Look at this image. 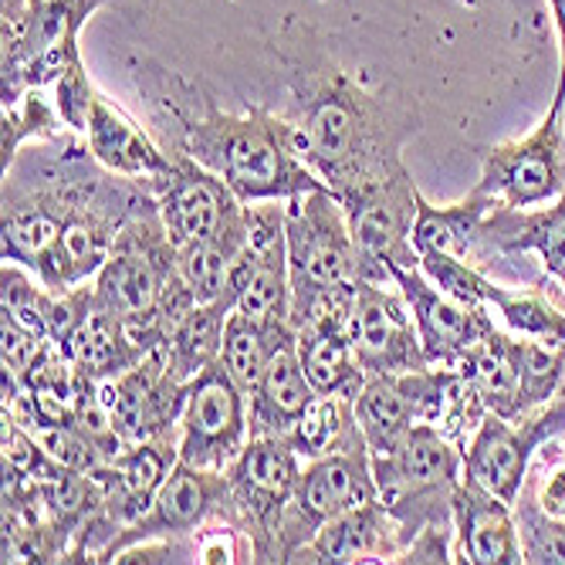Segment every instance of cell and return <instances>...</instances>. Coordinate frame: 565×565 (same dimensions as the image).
<instances>
[{
	"label": "cell",
	"mask_w": 565,
	"mask_h": 565,
	"mask_svg": "<svg viewBox=\"0 0 565 565\" xmlns=\"http://www.w3.org/2000/svg\"><path fill=\"white\" fill-rule=\"evenodd\" d=\"M349 217V231L376 265L417 268L420 254L414 247V221L420 207V190L414 173L399 170L380 183H370L339 200Z\"/></svg>",
	"instance_id": "15"
},
{
	"label": "cell",
	"mask_w": 565,
	"mask_h": 565,
	"mask_svg": "<svg viewBox=\"0 0 565 565\" xmlns=\"http://www.w3.org/2000/svg\"><path fill=\"white\" fill-rule=\"evenodd\" d=\"M55 109L62 116V122L72 129V132H85L88 129V116H92V106H95V85L88 82V72L82 62H75L55 85Z\"/></svg>",
	"instance_id": "36"
},
{
	"label": "cell",
	"mask_w": 565,
	"mask_h": 565,
	"mask_svg": "<svg viewBox=\"0 0 565 565\" xmlns=\"http://www.w3.org/2000/svg\"><path fill=\"white\" fill-rule=\"evenodd\" d=\"M244 247H247V237L196 241V244L177 247L180 275H183L190 295L196 298V305L217 301V298H224L231 291V278H234V268L241 262Z\"/></svg>",
	"instance_id": "30"
},
{
	"label": "cell",
	"mask_w": 565,
	"mask_h": 565,
	"mask_svg": "<svg viewBox=\"0 0 565 565\" xmlns=\"http://www.w3.org/2000/svg\"><path fill=\"white\" fill-rule=\"evenodd\" d=\"M454 562H471V565L525 562L519 525H515V508L468 475L460 478L454 491Z\"/></svg>",
	"instance_id": "19"
},
{
	"label": "cell",
	"mask_w": 565,
	"mask_h": 565,
	"mask_svg": "<svg viewBox=\"0 0 565 565\" xmlns=\"http://www.w3.org/2000/svg\"><path fill=\"white\" fill-rule=\"evenodd\" d=\"M291 326L298 329L319 305L355 295L363 281L393 285V275L355 244L349 217L332 190L319 186L285 200Z\"/></svg>",
	"instance_id": "4"
},
{
	"label": "cell",
	"mask_w": 565,
	"mask_h": 565,
	"mask_svg": "<svg viewBox=\"0 0 565 565\" xmlns=\"http://www.w3.org/2000/svg\"><path fill=\"white\" fill-rule=\"evenodd\" d=\"M305 460L288 437H250L227 468L224 519L244 532L254 562H281V522Z\"/></svg>",
	"instance_id": "7"
},
{
	"label": "cell",
	"mask_w": 565,
	"mask_h": 565,
	"mask_svg": "<svg viewBox=\"0 0 565 565\" xmlns=\"http://www.w3.org/2000/svg\"><path fill=\"white\" fill-rule=\"evenodd\" d=\"M562 113V106H552L529 136L481 149V180L475 190L511 211H529L535 203L558 200L565 193Z\"/></svg>",
	"instance_id": "9"
},
{
	"label": "cell",
	"mask_w": 565,
	"mask_h": 565,
	"mask_svg": "<svg viewBox=\"0 0 565 565\" xmlns=\"http://www.w3.org/2000/svg\"><path fill=\"white\" fill-rule=\"evenodd\" d=\"M295 326H262L247 319L244 312H231L227 319V329H224V349H221V359L227 373L234 376V383L250 393L258 376L265 373L268 359L285 345V342H295Z\"/></svg>",
	"instance_id": "29"
},
{
	"label": "cell",
	"mask_w": 565,
	"mask_h": 565,
	"mask_svg": "<svg viewBox=\"0 0 565 565\" xmlns=\"http://www.w3.org/2000/svg\"><path fill=\"white\" fill-rule=\"evenodd\" d=\"M373 478L406 542L427 525L454 529V491L465 478V447L434 424H417L393 454L373 460Z\"/></svg>",
	"instance_id": "5"
},
{
	"label": "cell",
	"mask_w": 565,
	"mask_h": 565,
	"mask_svg": "<svg viewBox=\"0 0 565 565\" xmlns=\"http://www.w3.org/2000/svg\"><path fill=\"white\" fill-rule=\"evenodd\" d=\"M47 295L51 288L31 278L24 265L4 262V268H0V305H4V316H11L14 322H21L28 332H34L44 342H51L47 339Z\"/></svg>",
	"instance_id": "34"
},
{
	"label": "cell",
	"mask_w": 565,
	"mask_h": 565,
	"mask_svg": "<svg viewBox=\"0 0 565 565\" xmlns=\"http://www.w3.org/2000/svg\"><path fill=\"white\" fill-rule=\"evenodd\" d=\"M548 8H552V21H555V34H558V85H555L552 106L565 109V0H548Z\"/></svg>",
	"instance_id": "39"
},
{
	"label": "cell",
	"mask_w": 565,
	"mask_h": 565,
	"mask_svg": "<svg viewBox=\"0 0 565 565\" xmlns=\"http://www.w3.org/2000/svg\"><path fill=\"white\" fill-rule=\"evenodd\" d=\"M562 396H565V386H562Z\"/></svg>",
	"instance_id": "41"
},
{
	"label": "cell",
	"mask_w": 565,
	"mask_h": 565,
	"mask_svg": "<svg viewBox=\"0 0 565 565\" xmlns=\"http://www.w3.org/2000/svg\"><path fill=\"white\" fill-rule=\"evenodd\" d=\"M535 484H539V501L548 515H565V460L548 471V478L535 475Z\"/></svg>",
	"instance_id": "38"
},
{
	"label": "cell",
	"mask_w": 565,
	"mask_h": 565,
	"mask_svg": "<svg viewBox=\"0 0 565 565\" xmlns=\"http://www.w3.org/2000/svg\"><path fill=\"white\" fill-rule=\"evenodd\" d=\"M349 305L352 295L332 298L319 305L308 316L295 335H298V355L308 373V383L316 386L319 396H349L355 399L359 390L366 386V370L359 366L349 339Z\"/></svg>",
	"instance_id": "20"
},
{
	"label": "cell",
	"mask_w": 565,
	"mask_h": 565,
	"mask_svg": "<svg viewBox=\"0 0 565 565\" xmlns=\"http://www.w3.org/2000/svg\"><path fill=\"white\" fill-rule=\"evenodd\" d=\"M420 271L450 298L465 301V305H478L488 308V285L491 278H484L471 262L454 258V254H440V250H424L420 254Z\"/></svg>",
	"instance_id": "35"
},
{
	"label": "cell",
	"mask_w": 565,
	"mask_h": 565,
	"mask_svg": "<svg viewBox=\"0 0 565 565\" xmlns=\"http://www.w3.org/2000/svg\"><path fill=\"white\" fill-rule=\"evenodd\" d=\"M250 440L247 393L234 383L224 359L203 370L186 393L180 417V460L193 468L227 471Z\"/></svg>",
	"instance_id": "11"
},
{
	"label": "cell",
	"mask_w": 565,
	"mask_h": 565,
	"mask_svg": "<svg viewBox=\"0 0 565 565\" xmlns=\"http://www.w3.org/2000/svg\"><path fill=\"white\" fill-rule=\"evenodd\" d=\"M373 498H380V488L366 440L319 460H305L281 522V562H291V555L312 542L326 522Z\"/></svg>",
	"instance_id": "10"
},
{
	"label": "cell",
	"mask_w": 565,
	"mask_h": 565,
	"mask_svg": "<svg viewBox=\"0 0 565 565\" xmlns=\"http://www.w3.org/2000/svg\"><path fill=\"white\" fill-rule=\"evenodd\" d=\"M227 471H207V468H193L186 460H177V468L163 481L160 494L152 498V504L142 515L126 525L109 548L102 552L98 562H116L129 545L149 542V539H190L196 535L211 519L224 515L227 504Z\"/></svg>",
	"instance_id": "14"
},
{
	"label": "cell",
	"mask_w": 565,
	"mask_h": 565,
	"mask_svg": "<svg viewBox=\"0 0 565 565\" xmlns=\"http://www.w3.org/2000/svg\"><path fill=\"white\" fill-rule=\"evenodd\" d=\"M457 370L471 380L484 414L519 420L562 393L565 342L508 335L494 326Z\"/></svg>",
	"instance_id": "6"
},
{
	"label": "cell",
	"mask_w": 565,
	"mask_h": 565,
	"mask_svg": "<svg viewBox=\"0 0 565 565\" xmlns=\"http://www.w3.org/2000/svg\"><path fill=\"white\" fill-rule=\"evenodd\" d=\"M291 88V122L301 163L335 200L399 170L403 146L420 132L414 95L370 88L305 38L281 55Z\"/></svg>",
	"instance_id": "1"
},
{
	"label": "cell",
	"mask_w": 565,
	"mask_h": 565,
	"mask_svg": "<svg viewBox=\"0 0 565 565\" xmlns=\"http://www.w3.org/2000/svg\"><path fill=\"white\" fill-rule=\"evenodd\" d=\"M234 305H237V291L231 285V291L224 298L207 301V305H193L180 319V326L173 329V335L163 349L167 366L173 370L177 380L193 383L203 370L217 363L221 349H224V329H227Z\"/></svg>",
	"instance_id": "27"
},
{
	"label": "cell",
	"mask_w": 565,
	"mask_h": 565,
	"mask_svg": "<svg viewBox=\"0 0 565 565\" xmlns=\"http://www.w3.org/2000/svg\"><path fill=\"white\" fill-rule=\"evenodd\" d=\"M488 305L498 308L504 326L522 339L565 342V312L555 305V298L539 285L532 291H508V288L491 281L488 285Z\"/></svg>",
	"instance_id": "31"
},
{
	"label": "cell",
	"mask_w": 565,
	"mask_h": 565,
	"mask_svg": "<svg viewBox=\"0 0 565 565\" xmlns=\"http://www.w3.org/2000/svg\"><path fill=\"white\" fill-rule=\"evenodd\" d=\"M177 460H180V427L142 444H129L113 460L88 471L98 481L102 494H106V511L119 525V532L132 525L152 504V498L160 494L163 481L177 468Z\"/></svg>",
	"instance_id": "18"
},
{
	"label": "cell",
	"mask_w": 565,
	"mask_h": 565,
	"mask_svg": "<svg viewBox=\"0 0 565 565\" xmlns=\"http://www.w3.org/2000/svg\"><path fill=\"white\" fill-rule=\"evenodd\" d=\"M511 508H515V525H519L525 562H565V515H548L542 508L532 471Z\"/></svg>",
	"instance_id": "32"
},
{
	"label": "cell",
	"mask_w": 565,
	"mask_h": 565,
	"mask_svg": "<svg viewBox=\"0 0 565 565\" xmlns=\"http://www.w3.org/2000/svg\"><path fill=\"white\" fill-rule=\"evenodd\" d=\"M406 548V535L383 498L363 501L332 522H326L312 542H305L291 562H396Z\"/></svg>",
	"instance_id": "21"
},
{
	"label": "cell",
	"mask_w": 565,
	"mask_h": 565,
	"mask_svg": "<svg viewBox=\"0 0 565 565\" xmlns=\"http://www.w3.org/2000/svg\"><path fill=\"white\" fill-rule=\"evenodd\" d=\"M285 437L301 460H319L366 440L349 396H316Z\"/></svg>",
	"instance_id": "28"
},
{
	"label": "cell",
	"mask_w": 565,
	"mask_h": 565,
	"mask_svg": "<svg viewBox=\"0 0 565 565\" xmlns=\"http://www.w3.org/2000/svg\"><path fill=\"white\" fill-rule=\"evenodd\" d=\"M390 275H393V285L403 291L409 312H414L417 335H420V345L430 366L457 370L494 329L488 308L450 298L420 271V265L390 268Z\"/></svg>",
	"instance_id": "17"
},
{
	"label": "cell",
	"mask_w": 565,
	"mask_h": 565,
	"mask_svg": "<svg viewBox=\"0 0 565 565\" xmlns=\"http://www.w3.org/2000/svg\"><path fill=\"white\" fill-rule=\"evenodd\" d=\"M316 386L308 383V373L298 355V339L285 342L271 359L265 373L247 393L250 406V437H285L298 417L316 399Z\"/></svg>",
	"instance_id": "24"
},
{
	"label": "cell",
	"mask_w": 565,
	"mask_h": 565,
	"mask_svg": "<svg viewBox=\"0 0 565 565\" xmlns=\"http://www.w3.org/2000/svg\"><path fill=\"white\" fill-rule=\"evenodd\" d=\"M396 562H454V529L427 525L406 542Z\"/></svg>",
	"instance_id": "37"
},
{
	"label": "cell",
	"mask_w": 565,
	"mask_h": 565,
	"mask_svg": "<svg viewBox=\"0 0 565 565\" xmlns=\"http://www.w3.org/2000/svg\"><path fill=\"white\" fill-rule=\"evenodd\" d=\"M167 173L146 180V190L157 200L163 227L177 247L196 241H234L247 237V203L207 167L170 152Z\"/></svg>",
	"instance_id": "8"
},
{
	"label": "cell",
	"mask_w": 565,
	"mask_h": 565,
	"mask_svg": "<svg viewBox=\"0 0 565 565\" xmlns=\"http://www.w3.org/2000/svg\"><path fill=\"white\" fill-rule=\"evenodd\" d=\"M190 383L177 380L163 349L149 352L129 373L98 383V396L122 444H142L180 427Z\"/></svg>",
	"instance_id": "16"
},
{
	"label": "cell",
	"mask_w": 565,
	"mask_h": 565,
	"mask_svg": "<svg viewBox=\"0 0 565 565\" xmlns=\"http://www.w3.org/2000/svg\"><path fill=\"white\" fill-rule=\"evenodd\" d=\"M85 142L102 167L136 183H146L152 177L167 173L173 163L170 152L149 132H142L119 106H113L106 95H95Z\"/></svg>",
	"instance_id": "22"
},
{
	"label": "cell",
	"mask_w": 565,
	"mask_h": 565,
	"mask_svg": "<svg viewBox=\"0 0 565 565\" xmlns=\"http://www.w3.org/2000/svg\"><path fill=\"white\" fill-rule=\"evenodd\" d=\"M132 78L152 106L160 146L217 173L244 203L288 200L326 186L301 163L288 116L262 106L227 113L200 78H183L149 58L132 65Z\"/></svg>",
	"instance_id": "2"
},
{
	"label": "cell",
	"mask_w": 565,
	"mask_h": 565,
	"mask_svg": "<svg viewBox=\"0 0 565 565\" xmlns=\"http://www.w3.org/2000/svg\"><path fill=\"white\" fill-rule=\"evenodd\" d=\"M349 339L366 376H399L430 366L417 322L403 291L383 281H363L349 305Z\"/></svg>",
	"instance_id": "13"
},
{
	"label": "cell",
	"mask_w": 565,
	"mask_h": 565,
	"mask_svg": "<svg viewBox=\"0 0 565 565\" xmlns=\"http://www.w3.org/2000/svg\"><path fill=\"white\" fill-rule=\"evenodd\" d=\"M95 308L116 316L149 352L167 349L180 319L196 305L170 241L157 200L139 211L119 234L109 262L98 268Z\"/></svg>",
	"instance_id": "3"
},
{
	"label": "cell",
	"mask_w": 565,
	"mask_h": 565,
	"mask_svg": "<svg viewBox=\"0 0 565 565\" xmlns=\"http://www.w3.org/2000/svg\"><path fill=\"white\" fill-rule=\"evenodd\" d=\"M491 211H498V203L478 190H471L465 200L447 203V207H437V203H430L420 193V207H417V221H414L417 254L440 250V254H454V258H465V262L475 258V254H484V224H488Z\"/></svg>",
	"instance_id": "25"
},
{
	"label": "cell",
	"mask_w": 565,
	"mask_h": 565,
	"mask_svg": "<svg viewBox=\"0 0 565 565\" xmlns=\"http://www.w3.org/2000/svg\"><path fill=\"white\" fill-rule=\"evenodd\" d=\"M565 430V396L558 393L545 406L519 420H504L488 414L471 444L465 447V475L484 484L501 501L515 504L539 447H545L555 434Z\"/></svg>",
	"instance_id": "12"
},
{
	"label": "cell",
	"mask_w": 565,
	"mask_h": 565,
	"mask_svg": "<svg viewBox=\"0 0 565 565\" xmlns=\"http://www.w3.org/2000/svg\"><path fill=\"white\" fill-rule=\"evenodd\" d=\"M58 126H65V122L55 109V102L44 98V88L24 92L21 102L4 109V170L18 160L24 142L58 136Z\"/></svg>",
	"instance_id": "33"
},
{
	"label": "cell",
	"mask_w": 565,
	"mask_h": 565,
	"mask_svg": "<svg viewBox=\"0 0 565 565\" xmlns=\"http://www.w3.org/2000/svg\"><path fill=\"white\" fill-rule=\"evenodd\" d=\"M65 355L72 359L82 376H88L95 383H106V380L129 373L136 363H142L149 349L116 316L102 312V308H92V316L75 332Z\"/></svg>",
	"instance_id": "26"
},
{
	"label": "cell",
	"mask_w": 565,
	"mask_h": 565,
	"mask_svg": "<svg viewBox=\"0 0 565 565\" xmlns=\"http://www.w3.org/2000/svg\"><path fill=\"white\" fill-rule=\"evenodd\" d=\"M552 298H555V305L565 312V291H552Z\"/></svg>",
	"instance_id": "40"
},
{
	"label": "cell",
	"mask_w": 565,
	"mask_h": 565,
	"mask_svg": "<svg viewBox=\"0 0 565 565\" xmlns=\"http://www.w3.org/2000/svg\"><path fill=\"white\" fill-rule=\"evenodd\" d=\"M484 254H539L545 278L565 291V193L542 211H491L484 224Z\"/></svg>",
	"instance_id": "23"
}]
</instances>
